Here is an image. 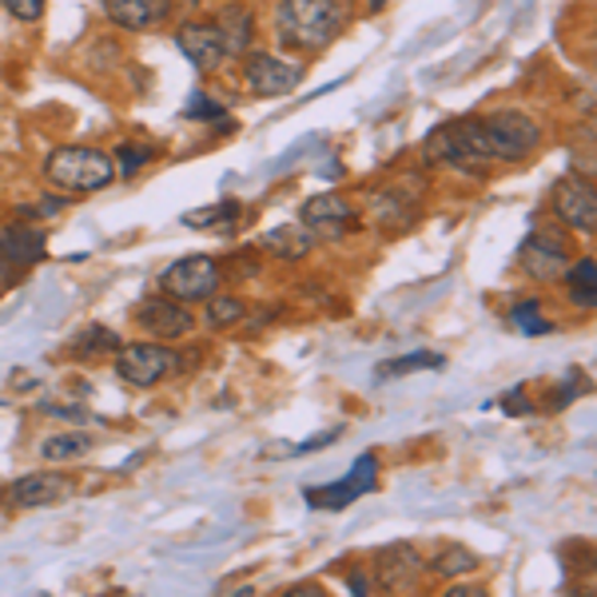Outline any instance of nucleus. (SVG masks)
<instances>
[{
	"instance_id": "1",
	"label": "nucleus",
	"mask_w": 597,
	"mask_h": 597,
	"mask_svg": "<svg viewBox=\"0 0 597 597\" xmlns=\"http://www.w3.org/2000/svg\"><path fill=\"white\" fill-rule=\"evenodd\" d=\"M351 21V0H279L276 33L288 48L323 52Z\"/></svg>"
},
{
	"instance_id": "2",
	"label": "nucleus",
	"mask_w": 597,
	"mask_h": 597,
	"mask_svg": "<svg viewBox=\"0 0 597 597\" xmlns=\"http://www.w3.org/2000/svg\"><path fill=\"white\" fill-rule=\"evenodd\" d=\"M45 176L52 188L68 191V196H92V191H104L116 179V160L108 152H99V148L84 144L56 148L48 155Z\"/></svg>"
},
{
	"instance_id": "3",
	"label": "nucleus",
	"mask_w": 597,
	"mask_h": 597,
	"mask_svg": "<svg viewBox=\"0 0 597 597\" xmlns=\"http://www.w3.org/2000/svg\"><path fill=\"white\" fill-rule=\"evenodd\" d=\"M426 160L434 164H454L463 172H482V167L494 164V148H490V136H487V124L482 120H450V124H438L426 144H422Z\"/></svg>"
},
{
	"instance_id": "4",
	"label": "nucleus",
	"mask_w": 597,
	"mask_h": 597,
	"mask_svg": "<svg viewBox=\"0 0 597 597\" xmlns=\"http://www.w3.org/2000/svg\"><path fill=\"white\" fill-rule=\"evenodd\" d=\"M490 136V148H494V164H518V160H530L534 148L542 144V128L534 124V116L518 108H502L482 116Z\"/></svg>"
},
{
	"instance_id": "5",
	"label": "nucleus",
	"mask_w": 597,
	"mask_h": 597,
	"mask_svg": "<svg viewBox=\"0 0 597 597\" xmlns=\"http://www.w3.org/2000/svg\"><path fill=\"white\" fill-rule=\"evenodd\" d=\"M220 264L211 255H184L172 267H164L160 276V291L179 303H199V298H211L220 291Z\"/></svg>"
},
{
	"instance_id": "6",
	"label": "nucleus",
	"mask_w": 597,
	"mask_h": 597,
	"mask_svg": "<svg viewBox=\"0 0 597 597\" xmlns=\"http://www.w3.org/2000/svg\"><path fill=\"white\" fill-rule=\"evenodd\" d=\"M184 359H179L172 347H155V343H132V347H120L116 354V375L128 383V387H155L164 383L167 375H176Z\"/></svg>"
},
{
	"instance_id": "7",
	"label": "nucleus",
	"mask_w": 597,
	"mask_h": 597,
	"mask_svg": "<svg viewBox=\"0 0 597 597\" xmlns=\"http://www.w3.org/2000/svg\"><path fill=\"white\" fill-rule=\"evenodd\" d=\"M375 487H378V454L366 450L351 463L347 478H339V482H331V487H307L303 490V497H307L311 510H347L354 497L371 494Z\"/></svg>"
},
{
	"instance_id": "8",
	"label": "nucleus",
	"mask_w": 597,
	"mask_h": 597,
	"mask_svg": "<svg viewBox=\"0 0 597 597\" xmlns=\"http://www.w3.org/2000/svg\"><path fill=\"white\" fill-rule=\"evenodd\" d=\"M298 223L307 227L315 239H343L359 223V211L351 208V199L339 196V191H323V196H311L298 211Z\"/></svg>"
},
{
	"instance_id": "9",
	"label": "nucleus",
	"mask_w": 597,
	"mask_h": 597,
	"mask_svg": "<svg viewBox=\"0 0 597 597\" xmlns=\"http://www.w3.org/2000/svg\"><path fill=\"white\" fill-rule=\"evenodd\" d=\"M553 215L574 227L582 235H594L597 232V191L589 179H577V176H565L558 179L553 188Z\"/></svg>"
},
{
	"instance_id": "10",
	"label": "nucleus",
	"mask_w": 597,
	"mask_h": 597,
	"mask_svg": "<svg viewBox=\"0 0 597 597\" xmlns=\"http://www.w3.org/2000/svg\"><path fill=\"white\" fill-rule=\"evenodd\" d=\"M244 80L247 89L255 96H288L303 84V65H291V60H279L271 52H251L247 56V68H244Z\"/></svg>"
},
{
	"instance_id": "11",
	"label": "nucleus",
	"mask_w": 597,
	"mask_h": 597,
	"mask_svg": "<svg viewBox=\"0 0 597 597\" xmlns=\"http://www.w3.org/2000/svg\"><path fill=\"white\" fill-rule=\"evenodd\" d=\"M4 502L16 510H40V506H60L72 497V482L65 475H52V470H40V475H24L16 478L12 487H4Z\"/></svg>"
},
{
	"instance_id": "12",
	"label": "nucleus",
	"mask_w": 597,
	"mask_h": 597,
	"mask_svg": "<svg viewBox=\"0 0 597 597\" xmlns=\"http://www.w3.org/2000/svg\"><path fill=\"white\" fill-rule=\"evenodd\" d=\"M518 264L526 267V276L530 279H558L565 267H570V251H565L562 235L530 232L518 251Z\"/></svg>"
},
{
	"instance_id": "13",
	"label": "nucleus",
	"mask_w": 597,
	"mask_h": 597,
	"mask_svg": "<svg viewBox=\"0 0 597 597\" xmlns=\"http://www.w3.org/2000/svg\"><path fill=\"white\" fill-rule=\"evenodd\" d=\"M136 323H140L148 335H155V339H179V335H188L191 327H196L191 311L179 307V298L172 295L144 298V303L136 307Z\"/></svg>"
},
{
	"instance_id": "14",
	"label": "nucleus",
	"mask_w": 597,
	"mask_h": 597,
	"mask_svg": "<svg viewBox=\"0 0 597 597\" xmlns=\"http://www.w3.org/2000/svg\"><path fill=\"white\" fill-rule=\"evenodd\" d=\"M45 259V232H36L28 223H12L0 232V276L9 279L16 267H33Z\"/></svg>"
},
{
	"instance_id": "15",
	"label": "nucleus",
	"mask_w": 597,
	"mask_h": 597,
	"mask_svg": "<svg viewBox=\"0 0 597 597\" xmlns=\"http://www.w3.org/2000/svg\"><path fill=\"white\" fill-rule=\"evenodd\" d=\"M176 45L179 52L188 56L191 65L199 68V72H215V68L227 60V52H223V40L220 33H215V24H184L176 33Z\"/></svg>"
},
{
	"instance_id": "16",
	"label": "nucleus",
	"mask_w": 597,
	"mask_h": 597,
	"mask_svg": "<svg viewBox=\"0 0 597 597\" xmlns=\"http://www.w3.org/2000/svg\"><path fill=\"white\" fill-rule=\"evenodd\" d=\"M99 4H104V12L120 28H136V33L140 28H155L172 12V0H99Z\"/></svg>"
},
{
	"instance_id": "17",
	"label": "nucleus",
	"mask_w": 597,
	"mask_h": 597,
	"mask_svg": "<svg viewBox=\"0 0 597 597\" xmlns=\"http://www.w3.org/2000/svg\"><path fill=\"white\" fill-rule=\"evenodd\" d=\"M215 33H220L223 52L227 56L247 52V48H251V36H255L251 12H247L244 4H227V9L220 12V21H215Z\"/></svg>"
},
{
	"instance_id": "18",
	"label": "nucleus",
	"mask_w": 597,
	"mask_h": 597,
	"mask_svg": "<svg viewBox=\"0 0 597 597\" xmlns=\"http://www.w3.org/2000/svg\"><path fill=\"white\" fill-rule=\"evenodd\" d=\"M315 244V235L303 227V223H283V227H271V232L259 235V247L267 255H276V259H303Z\"/></svg>"
},
{
	"instance_id": "19",
	"label": "nucleus",
	"mask_w": 597,
	"mask_h": 597,
	"mask_svg": "<svg viewBox=\"0 0 597 597\" xmlns=\"http://www.w3.org/2000/svg\"><path fill=\"white\" fill-rule=\"evenodd\" d=\"M414 208H419V196H402L398 188H383L371 199L375 220L387 223V227H407V223L414 220Z\"/></svg>"
},
{
	"instance_id": "20",
	"label": "nucleus",
	"mask_w": 597,
	"mask_h": 597,
	"mask_svg": "<svg viewBox=\"0 0 597 597\" xmlns=\"http://www.w3.org/2000/svg\"><path fill=\"white\" fill-rule=\"evenodd\" d=\"M565 279H570V298H574L577 307L594 311L597 307V264L594 259H582V264H570L562 271Z\"/></svg>"
},
{
	"instance_id": "21",
	"label": "nucleus",
	"mask_w": 597,
	"mask_h": 597,
	"mask_svg": "<svg viewBox=\"0 0 597 597\" xmlns=\"http://www.w3.org/2000/svg\"><path fill=\"white\" fill-rule=\"evenodd\" d=\"M92 450V438L89 434H52V438H45L40 443V458L45 463H72V458H84V454Z\"/></svg>"
},
{
	"instance_id": "22",
	"label": "nucleus",
	"mask_w": 597,
	"mask_h": 597,
	"mask_svg": "<svg viewBox=\"0 0 597 597\" xmlns=\"http://www.w3.org/2000/svg\"><path fill=\"white\" fill-rule=\"evenodd\" d=\"M208 303V323L215 327V331H227V327H235V323L247 319V303L235 295H211L203 298Z\"/></svg>"
},
{
	"instance_id": "23",
	"label": "nucleus",
	"mask_w": 597,
	"mask_h": 597,
	"mask_svg": "<svg viewBox=\"0 0 597 597\" xmlns=\"http://www.w3.org/2000/svg\"><path fill=\"white\" fill-rule=\"evenodd\" d=\"M235 220H239V203H211V208H203V211H188L184 215V223L188 227H220V232H227V227H235Z\"/></svg>"
},
{
	"instance_id": "24",
	"label": "nucleus",
	"mask_w": 597,
	"mask_h": 597,
	"mask_svg": "<svg viewBox=\"0 0 597 597\" xmlns=\"http://www.w3.org/2000/svg\"><path fill=\"white\" fill-rule=\"evenodd\" d=\"M422 366H446V359L443 354H431V351H410V354H402V359H387V363L378 366V378H402V375H410V371H422Z\"/></svg>"
},
{
	"instance_id": "25",
	"label": "nucleus",
	"mask_w": 597,
	"mask_h": 597,
	"mask_svg": "<svg viewBox=\"0 0 597 597\" xmlns=\"http://www.w3.org/2000/svg\"><path fill=\"white\" fill-rule=\"evenodd\" d=\"M72 351L84 354V359H92V354H104V351H120V335L108 331V327H89V331H84L77 343H72Z\"/></svg>"
},
{
	"instance_id": "26",
	"label": "nucleus",
	"mask_w": 597,
	"mask_h": 597,
	"mask_svg": "<svg viewBox=\"0 0 597 597\" xmlns=\"http://www.w3.org/2000/svg\"><path fill=\"white\" fill-rule=\"evenodd\" d=\"M434 570L446 577H458V574H475L478 570V558L470 550H463V546H450V550H443L438 558H434Z\"/></svg>"
},
{
	"instance_id": "27",
	"label": "nucleus",
	"mask_w": 597,
	"mask_h": 597,
	"mask_svg": "<svg viewBox=\"0 0 597 597\" xmlns=\"http://www.w3.org/2000/svg\"><path fill=\"white\" fill-rule=\"evenodd\" d=\"M116 160H120V176H136L140 167L155 160V148L136 144V140H124V144H116Z\"/></svg>"
},
{
	"instance_id": "28",
	"label": "nucleus",
	"mask_w": 597,
	"mask_h": 597,
	"mask_svg": "<svg viewBox=\"0 0 597 597\" xmlns=\"http://www.w3.org/2000/svg\"><path fill=\"white\" fill-rule=\"evenodd\" d=\"M514 323H518L522 335H550V319L542 315V303H534V298L514 307Z\"/></svg>"
},
{
	"instance_id": "29",
	"label": "nucleus",
	"mask_w": 597,
	"mask_h": 597,
	"mask_svg": "<svg viewBox=\"0 0 597 597\" xmlns=\"http://www.w3.org/2000/svg\"><path fill=\"white\" fill-rule=\"evenodd\" d=\"M184 116H188V120H199V124H215L220 116H227V108H223V104H215V99H208L203 92H196V96L188 99Z\"/></svg>"
},
{
	"instance_id": "30",
	"label": "nucleus",
	"mask_w": 597,
	"mask_h": 597,
	"mask_svg": "<svg viewBox=\"0 0 597 597\" xmlns=\"http://www.w3.org/2000/svg\"><path fill=\"white\" fill-rule=\"evenodd\" d=\"M0 4H4L16 21H40V12H45L48 0H0Z\"/></svg>"
},
{
	"instance_id": "31",
	"label": "nucleus",
	"mask_w": 597,
	"mask_h": 597,
	"mask_svg": "<svg viewBox=\"0 0 597 597\" xmlns=\"http://www.w3.org/2000/svg\"><path fill=\"white\" fill-rule=\"evenodd\" d=\"M40 410H45V414H52V419H72V422L89 419V410H84V407H56V402H40Z\"/></svg>"
},
{
	"instance_id": "32",
	"label": "nucleus",
	"mask_w": 597,
	"mask_h": 597,
	"mask_svg": "<svg viewBox=\"0 0 597 597\" xmlns=\"http://www.w3.org/2000/svg\"><path fill=\"white\" fill-rule=\"evenodd\" d=\"M315 140H319V136H307V140H298L295 148H291L288 155H283V160H276V172H283V167H291V164H298V160H303V155L311 152V144H315Z\"/></svg>"
},
{
	"instance_id": "33",
	"label": "nucleus",
	"mask_w": 597,
	"mask_h": 597,
	"mask_svg": "<svg viewBox=\"0 0 597 597\" xmlns=\"http://www.w3.org/2000/svg\"><path fill=\"white\" fill-rule=\"evenodd\" d=\"M502 410H506V414H526V410H530V407H526V390H510V395L506 398H502Z\"/></svg>"
},
{
	"instance_id": "34",
	"label": "nucleus",
	"mask_w": 597,
	"mask_h": 597,
	"mask_svg": "<svg viewBox=\"0 0 597 597\" xmlns=\"http://www.w3.org/2000/svg\"><path fill=\"white\" fill-rule=\"evenodd\" d=\"M351 589H354V594H366V577L363 574H351Z\"/></svg>"
},
{
	"instance_id": "35",
	"label": "nucleus",
	"mask_w": 597,
	"mask_h": 597,
	"mask_svg": "<svg viewBox=\"0 0 597 597\" xmlns=\"http://www.w3.org/2000/svg\"><path fill=\"white\" fill-rule=\"evenodd\" d=\"M371 9H383V0H371Z\"/></svg>"
},
{
	"instance_id": "36",
	"label": "nucleus",
	"mask_w": 597,
	"mask_h": 597,
	"mask_svg": "<svg viewBox=\"0 0 597 597\" xmlns=\"http://www.w3.org/2000/svg\"><path fill=\"white\" fill-rule=\"evenodd\" d=\"M4 283H9V279H4V276H0V291H4Z\"/></svg>"
}]
</instances>
